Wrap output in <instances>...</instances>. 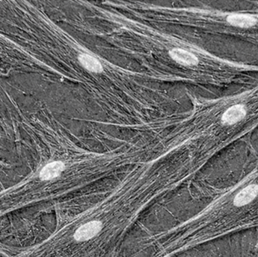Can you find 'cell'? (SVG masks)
Returning <instances> with one entry per match:
<instances>
[{"label": "cell", "instance_id": "6da1fadb", "mask_svg": "<svg viewBox=\"0 0 258 257\" xmlns=\"http://www.w3.org/2000/svg\"><path fill=\"white\" fill-rule=\"evenodd\" d=\"M102 229V223L92 221L80 226L74 234V238L78 241H86L95 237Z\"/></svg>", "mask_w": 258, "mask_h": 257}, {"label": "cell", "instance_id": "7a4b0ae2", "mask_svg": "<svg viewBox=\"0 0 258 257\" xmlns=\"http://www.w3.org/2000/svg\"><path fill=\"white\" fill-rule=\"evenodd\" d=\"M258 194V186L255 184L249 185L242 189L234 199L236 206H244L251 203Z\"/></svg>", "mask_w": 258, "mask_h": 257}, {"label": "cell", "instance_id": "3957f363", "mask_svg": "<svg viewBox=\"0 0 258 257\" xmlns=\"http://www.w3.org/2000/svg\"><path fill=\"white\" fill-rule=\"evenodd\" d=\"M246 116V110L241 105L233 106L223 115L222 121L227 125L237 123Z\"/></svg>", "mask_w": 258, "mask_h": 257}, {"label": "cell", "instance_id": "277c9868", "mask_svg": "<svg viewBox=\"0 0 258 257\" xmlns=\"http://www.w3.org/2000/svg\"><path fill=\"white\" fill-rule=\"evenodd\" d=\"M64 169V164L61 161H54L49 163L43 167L40 173L42 181H49L57 178Z\"/></svg>", "mask_w": 258, "mask_h": 257}, {"label": "cell", "instance_id": "5b68a950", "mask_svg": "<svg viewBox=\"0 0 258 257\" xmlns=\"http://www.w3.org/2000/svg\"><path fill=\"white\" fill-rule=\"evenodd\" d=\"M170 55L177 63L184 65H196L198 63V59L194 54L185 50L174 48L170 51Z\"/></svg>", "mask_w": 258, "mask_h": 257}, {"label": "cell", "instance_id": "8992f818", "mask_svg": "<svg viewBox=\"0 0 258 257\" xmlns=\"http://www.w3.org/2000/svg\"><path fill=\"white\" fill-rule=\"evenodd\" d=\"M227 21L235 27L248 28L256 24V19L249 15H232L227 18Z\"/></svg>", "mask_w": 258, "mask_h": 257}, {"label": "cell", "instance_id": "52a82bcc", "mask_svg": "<svg viewBox=\"0 0 258 257\" xmlns=\"http://www.w3.org/2000/svg\"><path fill=\"white\" fill-rule=\"evenodd\" d=\"M81 64L88 70L94 72H101L103 70L101 63L95 57L89 54H83L79 57Z\"/></svg>", "mask_w": 258, "mask_h": 257}]
</instances>
